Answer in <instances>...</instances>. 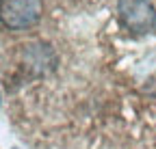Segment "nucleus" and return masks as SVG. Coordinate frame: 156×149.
I'll return each instance as SVG.
<instances>
[{
  "label": "nucleus",
  "instance_id": "2",
  "mask_svg": "<svg viewBox=\"0 0 156 149\" xmlns=\"http://www.w3.org/2000/svg\"><path fill=\"white\" fill-rule=\"evenodd\" d=\"M117 17L132 35H147L156 30V9L150 0H119Z\"/></svg>",
  "mask_w": 156,
  "mask_h": 149
},
{
  "label": "nucleus",
  "instance_id": "3",
  "mask_svg": "<svg viewBox=\"0 0 156 149\" xmlns=\"http://www.w3.org/2000/svg\"><path fill=\"white\" fill-rule=\"evenodd\" d=\"M20 63L24 65L26 71L41 76V73L50 71L56 65V56H54L52 48L46 43H28V46H22Z\"/></svg>",
  "mask_w": 156,
  "mask_h": 149
},
{
  "label": "nucleus",
  "instance_id": "1",
  "mask_svg": "<svg viewBox=\"0 0 156 149\" xmlns=\"http://www.w3.org/2000/svg\"><path fill=\"white\" fill-rule=\"evenodd\" d=\"M44 15L41 0H0V24L9 30H26Z\"/></svg>",
  "mask_w": 156,
  "mask_h": 149
},
{
  "label": "nucleus",
  "instance_id": "4",
  "mask_svg": "<svg viewBox=\"0 0 156 149\" xmlns=\"http://www.w3.org/2000/svg\"><path fill=\"white\" fill-rule=\"evenodd\" d=\"M134 78H136V84H139V89L143 93L156 95V52L147 54L141 63H136Z\"/></svg>",
  "mask_w": 156,
  "mask_h": 149
}]
</instances>
